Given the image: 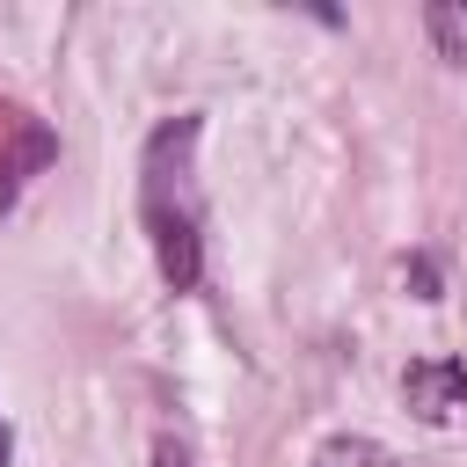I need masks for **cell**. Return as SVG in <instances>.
Instances as JSON below:
<instances>
[{
  "label": "cell",
  "instance_id": "obj_2",
  "mask_svg": "<svg viewBox=\"0 0 467 467\" xmlns=\"http://www.w3.org/2000/svg\"><path fill=\"white\" fill-rule=\"evenodd\" d=\"M401 394H409V409H416L423 423H445L452 409H467V372L445 365V358H431V365H409Z\"/></svg>",
  "mask_w": 467,
  "mask_h": 467
},
{
  "label": "cell",
  "instance_id": "obj_1",
  "mask_svg": "<svg viewBox=\"0 0 467 467\" xmlns=\"http://www.w3.org/2000/svg\"><path fill=\"white\" fill-rule=\"evenodd\" d=\"M197 117H175L146 139V175H139V212L153 234V263L175 292L197 285L204 270V190H197Z\"/></svg>",
  "mask_w": 467,
  "mask_h": 467
},
{
  "label": "cell",
  "instance_id": "obj_3",
  "mask_svg": "<svg viewBox=\"0 0 467 467\" xmlns=\"http://www.w3.org/2000/svg\"><path fill=\"white\" fill-rule=\"evenodd\" d=\"M423 29H431L438 58H467V0H431L423 7Z\"/></svg>",
  "mask_w": 467,
  "mask_h": 467
},
{
  "label": "cell",
  "instance_id": "obj_5",
  "mask_svg": "<svg viewBox=\"0 0 467 467\" xmlns=\"http://www.w3.org/2000/svg\"><path fill=\"white\" fill-rule=\"evenodd\" d=\"M161 467H190V460H182V452H161Z\"/></svg>",
  "mask_w": 467,
  "mask_h": 467
},
{
  "label": "cell",
  "instance_id": "obj_4",
  "mask_svg": "<svg viewBox=\"0 0 467 467\" xmlns=\"http://www.w3.org/2000/svg\"><path fill=\"white\" fill-rule=\"evenodd\" d=\"M7 452H15V438H7V416H0V467H7Z\"/></svg>",
  "mask_w": 467,
  "mask_h": 467
}]
</instances>
